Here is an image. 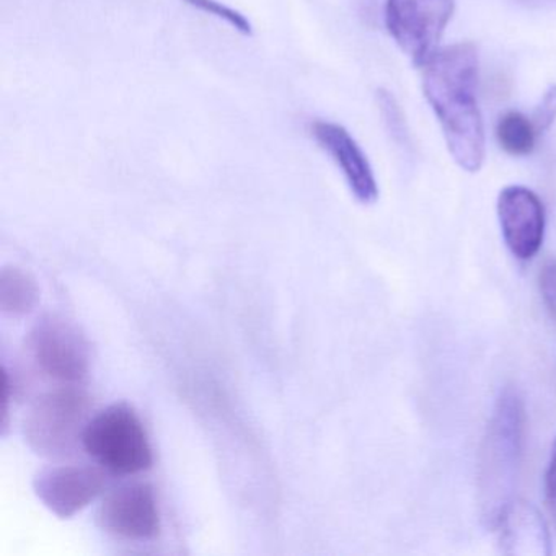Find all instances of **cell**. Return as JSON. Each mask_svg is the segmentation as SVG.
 Listing matches in <instances>:
<instances>
[{
    "instance_id": "cell-1",
    "label": "cell",
    "mask_w": 556,
    "mask_h": 556,
    "mask_svg": "<svg viewBox=\"0 0 556 556\" xmlns=\"http://www.w3.org/2000/svg\"><path fill=\"white\" fill-rule=\"evenodd\" d=\"M422 70V90L438 116L452 159L468 174H477L484 162V126L477 100V47L457 43L442 48Z\"/></svg>"
},
{
    "instance_id": "cell-2",
    "label": "cell",
    "mask_w": 556,
    "mask_h": 556,
    "mask_svg": "<svg viewBox=\"0 0 556 556\" xmlns=\"http://www.w3.org/2000/svg\"><path fill=\"white\" fill-rule=\"evenodd\" d=\"M526 406L516 390L501 393L484 435L480 457V501L484 519L496 522L501 510L514 500L522 464Z\"/></svg>"
},
{
    "instance_id": "cell-3",
    "label": "cell",
    "mask_w": 556,
    "mask_h": 556,
    "mask_svg": "<svg viewBox=\"0 0 556 556\" xmlns=\"http://www.w3.org/2000/svg\"><path fill=\"white\" fill-rule=\"evenodd\" d=\"M83 447L100 467L115 475H138L154 464L148 431L138 413L125 403L109 406L90 419Z\"/></svg>"
},
{
    "instance_id": "cell-4",
    "label": "cell",
    "mask_w": 556,
    "mask_h": 556,
    "mask_svg": "<svg viewBox=\"0 0 556 556\" xmlns=\"http://www.w3.org/2000/svg\"><path fill=\"white\" fill-rule=\"evenodd\" d=\"M89 412V395L76 387L45 393L25 418V441L43 457H67L83 444Z\"/></svg>"
},
{
    "instance_id": "cell-5",
    "label": "cell",
    "mask_w": 556,
    "mask_h": 556,
    "mask_svg": "<svg viewBox=\"0 0 556 556\" xmlns=\"http://www.w3.org/2000/svg\"><path fill=\"white\" fill-rule=\"evenodd\" d=\"M455 0H387L386 27L415 67H425L438 53Z\"/></svg>"
},
{
    "instance_id": "cell-6",
    "label": "cell",
    "mask_w": 556,
    "mask_h": 556,
    "mask_svg": "<svg viewBox=\"0 0 556 556\" xmlns=\"http://www.w3.org/2000/svg\"><path fill=\"white\" fill-rule=\"evenodd\" d=\"M28 344L35 363L51 379L76 383L89 374V344L64 318L47 317L38 321Z\"/></svg>"
},
{
    "instance_id": "cell-7",
    "label": "cell",
    "mask_w": 556,
    "mask_h": 556,
    "mask_svg": "<svg viewBox=\"0 0 556 556\" xmlns=\"http://www.w3.org/2000/svg\"><path fill=\"white\" fill-rule=\"evenodd\" d=\"M99 523L118 539L131 542L157 539L162 517L154 490L146 483H132L113 491L100 507Z\"/></svg>"
},
{
    "instance_id": "cell-8",
    "label": "cell",
    "mask_w": 556,
    "mask_h": 556,
    "mask_svg": "<svg viewBox=\"0 0 556 556\" xmlns=\"http://www.w3.org/2000/svg\"><path fill=\"white\" fill-rule=\"evenodd\" d=\"M105 488V475L90 465H61L41 471L35 480V493L41 503L61 519L86 509Z\"/></svg>"
},
{
    "instance_id": "cell-9",
    "label": "cell",
    "mask_w": 556,
    "mask_h": 556,
    "mask_svg": "<svg viewBox=\"0 0 556 556\" xmlns=\"http://www.w3.org/2000/svg\"><path fill=\"white\" fill-rule=\"evenodd\" d=\"M497 217L510 253L522 262L532 260L545 236V211L540 198L519 185L506 187L497 198Z\"/></svg>"
},
{
    "instance_id": "cell-10",
    "label": "cell",
    "mask_w": 556,
    "mask_h": 556,
    "mask_svg": "<svg viewBox=\"0 0 556 556\" xmlns=\"http://www.w3.org/2000/svg\"><path fill=\"white\" fill-rule=\"evenodd\" d=\"M312 136L340 167L354 198L363 204L376 203L379 198L376 175L356 139L343 126L330 122H315Z\"/></svg>"
},
{
    "instance_id": "cell-11",
    "label": "cell",
    "mask_w": 556,
    "mask_h": 556,
    "mask_svg": "<svg viewBox=\"0 0 556 556\" xmlns=\"http://www.w3.org/2000/svg\"><path fill=\"white\" fill-rule=\"evenodd\" d=\"M501 552L506 555L548 556L552 539L548 526L535 506L514 497L497 516Z\"/></svg>"
},
{
    "instance_id": "cell-12",
    "label": "cell",
    "mask_w": 556,
    "mask_h": 556,
    "mask_svg": "<svg viewBox=\"0 0 556 556\" xmlns=\"http://www.w3.org/2000/svg\"><path fill=\"white\" fill-rule=\"evenodd\" d=\"M40 299L37 281L30 273L9 266L0 275V308L12 317L30 314Z\"/></svg>"
},
{
    "instance_id": "cell-13",
    "label": "cell",
    "mask_w": 556,
    "mask_h": 556,
    "mask_svg": "<svg viewBox=\"0 0 556 556\" xmlns=\"http://www.w3.org/2000/svg\"><path fill=\"white\" fill-rule=\"evenodd\" d=\"M535 125L532 119L519 112H509L501 116L496 126V138L501 149L513 157H526L535 149Z\"/></svg>"
},
{
    "instance_id": "cell-14",
    "label": "cell",
    "mask_w": 556,
    "mask_h": 556,
    "mask_svg": "<svg viewBox=\"0 0 556 556\" xmlns=\"http://www.w3.org/2000/svg\"><path fill=\"white\" fill-rule=\"evenodd\" d=\"M184 2L190 5V8L197 9V11L204 12V14L213 15V17L219 18V21L226 22L233 30L245 35V37H250V35L253 34V27L249 18L240 14L236 9L227 8V5L219 2V0H184Z\"/></svg>"
},
{
    "instance_id": "cell-15",
    "label": "cell",
    "mask_w": 556,
    "mask_h": 556,
    "mask_svg": "<svg viewBox=\"0 0 556 556\" xmlns=\"http://www.w3.org/2000/svg\"><path fill=\"white\" fill-rule=\"evenodd\" d=\"M539 282L543 304L556 320V260H552L543 266Z\"/></svg>"
},
{
    "instance_id": "cell-16",
    "label": "cell",
    "mask_w": 556,
    "mask_h": 556,
    "mask_svg": "<svg viewBox=\"0 0 556 556\" xmlns=\"http://www.w3.org/2000/svg\"><path fill=\"white\" fill-rule=\"evenodd\" d=\"M556 119V86L549 87L543 96L542 103L535 110L532 122L539 135L549 128Z\"/></svg>"
},
{
    "instance_id": "cell-17",
    "label": "cell",
    "mask_w": 556,
    "mask_h": 556,
    "mask_svg": "<svg viewBox=\"0 0 556 556\" xmlns=\"http://www.w3.org/2000/svg\"><path fill=\"white\" fill-rule=\"evenodd\" d=\"M543 486H545L546 507H548L556 522V439L555 444H553L552 458H549L548 468H546Z\"/></svg>"
}]
</instances>
